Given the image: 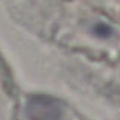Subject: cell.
<instances>
[{"mask_svg":"<svg viewBox=\"0 0 120 120\" xmlns=\"http://www.w3.org/2000/svg\"><path fill=\"white\" fill-rule=\"evenodd\" d=\"M62 103L49 94H32L26 102L27 120H61Z\"/></svg>","mask_w":120,"mask_h":120,"instance_id":"obj_1","label":"cell"}]
</instances>
